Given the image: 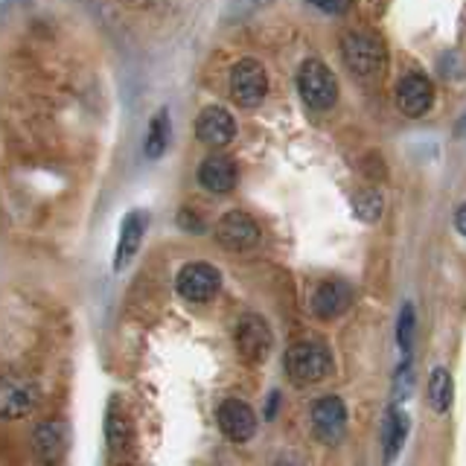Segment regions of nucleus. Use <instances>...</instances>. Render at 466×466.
Here are the masks:
<instances>
[{"label":"nucleus","mask_w":466,"mask_h":466,"mask_svg":"<svg viewBox=\"0 0 466 466\" xmlns=\"http://www.w3.org/2000/svg\"><path fill=\"white\" fill-rule=\"evenodd\" d=\"M341 58L350 67V73L364 82L379 79L388 67V53L382 47V41L368 33H347L341 38Z\"/></svg>","instance_id":"obj_1"},{"label":"nucleus","mask_w":466,"mask_h":466,"mask_svg":"<svg viewBox=\"0 0 466 466\" xmlns=\"http://www.w3.org/2000/svg\"><path fill=\"white\" fill-rule=\"evenodd\" d=\"M332 370V356L327 344L320 341H298L286 350V373L289 379H295L298 385H315L324 382Z\"/></svg>","instance_id":"obj_2"},{"label":"nucleus","mask_w":466,"mask_h":466,"mask_svg":"<svg viewBox=\"0 0 466 466\" xmlns=\"http://www.w3.org/2000/svg\"><path fill=\"white\" fill-rule=\"evenodd\" d=\"M298 94L312 111H329L339 102V79L324 62L306 58L298 70Z\"/></svg>","instance_id":"obj_3"},{"label":"nucleus","mask_w":466,"mask_h":466,"mask_svg":"<svg viewBox=\"0 0 466 466\" xmlns=\"http://www.w3.org/2000/svg\"><path fill=\"white\" fill-rule=\"evenodd\" d=\"M230 96L239 108H257L268 96V73L257 58H242L230 70Z\"/></svg>","instance_id":"obj_4"},{"label":"nucleus","mask_w":466,"mask_h":466,"mask_svg":"<svg viewBox=\"0 0 466 466\" xmlns=\"http://www.w3.org/2000/svg\"><path fill=\"white\" fill-rule=\"evenodd\" d=\"M175 286H178V295L189 303H208L218 295V286H222V274H218L208 262H189L175 277Z\"/></svg>","instance_id":"obj_5"},{"label":"nucleus","mask_w":466,"mask_h":466,"mask_svg":"<svg viewBox=\"0 0 466 466\" xmlns=\"http://www.w3.org/2000/svg\"><path fill=\"white\" fill-rule=\"evenodd\" d=\"M312 431L324 446H335L347 434V405L339 397H320L312 405Z\"/></svg>","instance_id":"obj_6"},{"label":"nucleus","mask_w":466,"mask_h":466,"mask_svg":"<svg viewBox=\"0 0 466 466\" xmlns=\"http://www.w3.org/2000/svg\"><path fill=\"white\" fill-rule=\"evenodd\" d=\"M216 242L225 248V251H248L259 242V225L251 216L242 210H230L218 218L216 225Z\"/></svg>","instance_id":"obj_7"},{"label":"nucleus","mask_w":466,"mask_h":466,"mask_svg":"<svg viewBox=\"0 0 466 466\" xmlns=\"http://www.w3.org/2000/svg\"><path fill=\"white\" fill-rule=\"evenodd\" d=\"M38 405L35 385L24 376H0V417L24 420Z\"/></svg>","instance_id":"obj_8"},{"label":"nucleus","mask_w":466,"mask_h":466,"mask_svg":"<svg viewBox=\"0 0 466 466\" xmlns=\"http://www.w3.org/2000/svg\"><path fill=\"white\" fill-rule=\"evenodd\" d=\"M67 455V426L62 420H44L33 431V458L38 466H58Z\"/></svg>","instance_id":"obj_9"},{"label":"nucleus","mask_w":466,"mask_h":466,"mask_svg":"<svg viewBox=\"0 0 466 466\" xmlns=\"http://www.w3.org/2000/svg\"><path fill=\"white\" fill-rule=\"evenodd\" d=\"M434 106V85L426 73H405L397 85V108L405 116H426Z\"/></svg>","instance_id":"obj_10"},{"label":"nucleus","mask_w":466,"mask_h":466,"mask_svg":"<svg viewBox=\"0 0 466 466\" xmlns=\"http://www.w3.org/2000/svg\"><path fill=\"white\" fill-rule=\"evenodd\" d=\"M233 339L245 361H262L271 353V329L259 315H242Z\"/></svg>","instance_id":"obj_11"},{"label":"nucleus","mask_w":466,"mask_h":466,"mask_svg":"<svg viewBox=\"0 0 466 466\" xmlns=\"http://www.w3.org/2000/svg\"><path fill=\"white\" fill-rule=\"evenodd\" d=\"M218 429L233 443H248L257 434V414L251 405H245L239 400H228L218 405Z\"/></svg>","instance_id":"obj_12"},{"label":"nucleus","mask_w":466,"mask_h":466,"mask_svg":"<svg viewBox=\"0 0 466 466\" xmlns=\"http://www.w3.org/2000/svg\"><path fill=\"white\" fill-rule=\"evenodd\" d=\"M146 225H149V218H146L143 210L126 213L120 225V239H116V248H114V271H126L131 266V259L140 254Z\"/></svg>","instance_id":"obj_13"},{"label":"nucleus","mask_w":466,"mask_h":466,"mask_svg":"<svg viewBox=\"0 0 466 466\" xmlns=\"http://www.w3.org/2000/svg\"><path fill=\"white\" fill-rule=\"evenodd\" d=\"M196 137L204 146H228L237 137V120L222 106H208L196 120Z\"/></svg>","instance_id":"obj_14"},{"label":"nucleus","mask_w":466,"mask_h":466,"mask_svg":"<svg viewBox=\"0 0 466 466\" xmlns=\"http://www.w3.org/2000/svg\"><path fill=\"white\" fill-rule=\"evenodd\" d=\"M196 178L204 189H208V193L225 196L237 187V164L225 155H210V157L201 160Z\"/></svg>","instance_id":"obj_15"},{"label":"nucleus","mask_w":466,"mask_h":466,"mask_svg":"<svg viewBox=\"0 0 466 466\" xmlns=\"http://www.w3.org/2000/svg\"><path fill=\"white\" fill-rule=\"evenodd\" d=\"M350 303H353V291H350L347 283H320L309 306L315 318L332 320V318H341L350 309Z\"/></svg>","instance_id":"obj_16"},{"label":"nucleus","mask_w":466,"mask_h":466,"mask_svg":"<svg viewBox=\"0 0 466 466\" xmlns=\"http://www.w3.org/2000/svg\"><path fill=\"white\" fill-rule=\"evenodd\" d=\"M408 431H411V417L405 414V408L390 405L385 414V429H382V463L390 466L400 458V451L408 441Z\"/></svg>","instance_id":"obj_17"},{"label":"nucleus","mask_w":466,"mask_h":466,"mask_svg":"<svg viewBox=\"0 0 466 466\" xmlns=\"http://www.w3.org/2000/svg\"><path fill=\"white\" fill-rule=\"evenodd\" d=\"M106 441L114 451H123L131 443V420L123 411L120 400H111L106 411Z\"/></svg>","instance_id":"obj_18"},{"label":"nucleus","mask_w":466,"mask_h":466,"mask_svg":"<svg viewBox=\"0 0 466 466\" xmlns=\"http://www.w3.org/2000/svg\"><path fill=\"white\" fill-rule=\"evenodd\" d=\"M169 137H172V126H169V114L164 108V111H157L152 116L149 131H146V140H143V155L149 160H157L160 155L167 152Z\"/></svg>","instance_id":"obj_19"},{"label":"nucleus","mask_w":466,"mask_h":466,"mask_svg":"<svg viewBox=\"0 0 466 466\" xmlns=\"http://www.w3.org/2000/svg\"><path fill=\"white\" fill-rule=\"evenodd\" d=\"M455 400V382H451V373L446 368H434L429 376V402L437 414H446Z\"/></svg>","instance_id":"obj_20"},{"label":"nucleus","mask_w":466,"mask_h":466,"mask_svg":"<svg viewBox=\"0 0 466 466\" xmlns=\"http://www.w3.org/2000/svg\"><path fill=\"white\" fill-rule=\"evenodd\" d=\"M414 393V368H411V359H405L397 373H393V385H390V405H405V400Z\"/></svg>","instance_id":"obj_21"},{"label":"nucleus","mask_w":466,"mask_h":466,"mask_svg":"<svg viewBox=\"0 0 466 466\" xmlns=\"http://www.w3.org/2000/svg\"><path fill=\"white\" fill-rule=\"evenodd\" d=\"M414 332H417V315H414V306L405 303L402 312L397 318V344L402 350L405 359H411V347H414Z\"/></svg>","instance_id":"obj_22"},{"label":"nucleus","mask_w":466,"mask_h":466,"mask_svg":"<svg viewBox=\"0 0 466 466\" xmlns=\"http://www.w3.org/2000/svg\"><path fill=\"white\" fill-rule=\"evenodd\" d=\"M353 208L359 213L361 222H376L379 216H382V196L376 193V189H361V193H356L353 198Z\"/></svg>","instance_id":"obj_23"},{"label":"nucleus","mask_w":466,"mask_h":466,"mask_svg":"<svg viewBox=\"0 0 466 466\" xmlns=\"http://www.w3.org/2000/svg\"><path fill=\"white\" fill-rule=\"evenodd\" d=\"M309 4L327 15H344L350 9V0H309Z\"/></svg>","instance_id":"obj_24"},{"label":"nucleus","mask_w":466,"mask_h":466,"mask_svg":"<svg viewBox=\"0 0 466 466\" xmlns=\"http://www.w3.org/2000/svg\"><path fill=\"white\" fill-rule=\"evenodd\" d=\"M271 0H233V6H237V15H251L262 6H268Z\"/></svg>","instance_id":"obj_25"},{"label":"nucleus","mask_w":466,"mask_h":466,"mask_svg":"<svg viewBox=\"0 0 466 466\" xmlns=\"http://www.w3.org/2000/svg\"><path fill=\"white\" fill-rule=\"evenodd\" d=\"M178 225L187 228V230H201V222L196 218L193 210H181V213H178Z\"/></svg>","instance_id":"obj_26"},{"label":"nucleus","mask_w":466,"mask_h":466,"mask_svg":"<svg viewBox=\"0 0 466 466\" xmlns=\"http://www.w3.org/2000/svg\"><path fill=\"white\" fill-rule=\"evenodd\" d=\"M274 466H303V461L295 455V451H286V455H280L274 461Z\"/></svg>","instance_id":"obj_27"},{"label":"nucleus","mask_w":466,"mask_h":466,"mask_svg":"<svg viewBox=\"0 0 466 466\" xmlns=\"http://www.w3.org/2000/svg\"><path fill=\"white\" fill-rule=\"evenodd\" d=\"M455 228L461 237H466V204H461V208L455 210Z\"/></svg>","instance_id":"obj_28"},{"label":"nucleus","mask_w":466,"mask_h":466,"mask_svg":"<svg viewBox=\"0 0 466 466\" xmlns=\"http://www.w3.org/2000/svg\"><path fill=\"white\" fill-rule=\"evenodd\" d=\"M277 405H280V390H271V397H268V408H266V417L274 420L277 414Z\"/></svg>","instance_id":"obj_29"}]
</instances>
